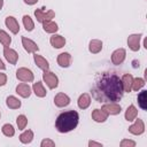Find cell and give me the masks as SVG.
I'll return each instance as SVG.
<instances>
[{
    "label": "cell",
    "mask_w": 147,
    "mask_h": 147,
    "mask_svg": "<svg viewBox=\"0 0 147 147\" xmlns=\"http://www.w3.org/2000/svg\"><path fill=\"white\" fill-rule=\"evenodd\" d=\"M92 96L98 102H118L124 94L119 76L113 71L99 75L92 87Z\"/></svg>",
    "instance_id": "1"
},
{
    "label": "cell",
    "mask_w": 147,
    "mask_h": 147,
    "mask_svg": "<svg viewBox=\"0 0 147 147\" xmlns=\"http://www.w3.org/2000/svg\"><path fill=\"white\" fill-rule=\"evenodd\" d=\"M79 123V115L76 110H68L61 113L55 119V129L60 133H68L77 127Z\"/></svg>",
    "instance_id": "2"
},
{
    "label": "cell",
    "mask_w": 147,
    "mask_h": 147,
    "mask_svg": "<svg viewBox=\"0 0 147 147\" xmlns=\"http://www.w3.org/2000/svg\"><path fill=\"white\" fill-rule=\"evenodd\" d=\"M42 80H44V83H46V85L51 90H54V88H56L59 86V78H57V76L54 72L49 71V70H45L42 72Z\"/></svg>",
    "instance_id": "3"
},
{
    "label": "cell",
    "mask_w": 147,
    "mask_h": 147,
    "mask_svg": "<svg viewBox=\"0 0 147 147\" xmlns=\"http://www.w3.org/2000/svg\"><path fill=\"white\" fill-rule=\"evenodd\" d=\"M16 78L18 80L23 82V83H31L34 79V75H33V72L30 69H28L25 67H22V68H18L17 69V71H16Z\"/></svg>",
    "instance_id": "4"
},
{
    "label": "cell",
    "mask_w": 147,
    "mask_h": 147,
    "mask_svg": "<svg viewBox=\"0 0 147 147\" xmlns=\"http://www.w3.org/2000/svg\"><path fill=\"white\" fill-rule=\"evenodd\" d=\"M34 16L38 22L44 23L47 21H52V18L55 17V13L49 9V10H44V8H38L34 10Z\"/></svg>",
    "instance_id": "5"
},
{
    "label": "cell",
    "mask_w": 147,
    "mask_h": 147,
    "mask_svg": "<svg viewBox=\"0 0 147 147\" xmlns=\"http://www.w3.org/2000/svg\"><path fill=\"white\" fill-rule=\"evenodd\" d=\"M101 110H103L108 116L109 115H118L122 111V107L117 102H106L102 105Z\"/></svg>",
    "instance_id": "6"
},
{
    "label": "cell",
    "mask_w": 147,
    "mask_h": 147,
    "mask_svg": "<svg viewBox=\"0 0 147 147\" xmlns=\"http://www.w3.org/2000/svg\"><path fill=\"white\" fill-rule=\"evenodd\" d=\"M140 39H141V33H133L127 37V46L131 51L138 52L140 49Z\"/></svg>",
    "instance_id": "7"
},
{
    "label": "cell",
    "mask_w": 147,
    "mask_h": 147,
    "mask_svg": "<svg viewBox=\"0 0 147 147\" xmlns=\"http://www.w3.org/2000/svg\"><path fill=\"white\" fill-rule=\"evenodd\" d=\"M129 132L131 134H133V136H140V134H142L145 132V123H144V121L140 119V118H138V119L136 118L134 119V123L129 126Z\"/></svg>",
    "instance_id": "8"
},
{
    "label": "cell",
    "mask_w": 147,
    "mask_h": 147,
    "mask_svg": "<svg viewBox=\"0 0 147 147\" xmlns=\"http://www.w3.org/2000/svg\"><path fill=\"white\" fill-rule=\"evenodd\" d=\"M126 56V51L124 48H117L111 53V63L115 65H119L124 62Z\"/></svg>",
    "instance_id": "9"
},
{
    "label": "cell",
    "mask_w": 147,
    "mask_h": 147,
    "mask_svg": "<svg viewBox=\"0 0 147 147\" xmlns=\"http://www.w3.org/2000/svg\"><path fill=\"white\" fill-rule=\"evenodd\" d=\"M3 55H5V59L10 64H16L17 61H18V54H17V52L15 49L10 48L9 46L3 47Z\"/></svg>",
    "instance_id": "10"
},
{
    "label": "cell",
    "mask_w": 147,
    "mask_h": 147,
    "mask_svg": "<svg viewBox=\"0 0 147 147\" xmlns=\"http://www.w3.org/2000/svg\"><path fill=\"white\" fill-rule=\"evenodd\" d=\"M5 24L6 26L9 29V31L14 34H17L20 32V24L17 22V20L14 16H7L5 20Z\"/></svg>",
    "instance_id": "11"
},
{
    "label": "cell",
    "mask_w": 147,
    "mask_h": 147,
    "mask_svg": "<svg viewBox=\"0 0 147 147\" xmlns=\"http://www.w3.org/2000/svg\"><path fill=\"white\" fill-rule=\"evenodd\" d=\"M54 103L56 107L59 108H63V107H67L69 103H70V98L65 94V93H57L55 96H54Z\"/></svg>",
    "instance_id": "12"
},
{
    "label": "cell",
    "mask_w": 147,
    "mask_h": 147,
    "mask_svg": "<svg viewBox=\"0 0 147 147\" xmlns=\"http://www.w3.org/2000/svg\"><path fill=\"white\" fill-rule=\"evenodd\" d=\"M22 46L24 47V49L28 53H37L39 51L38 45L33 40H31L26 37H22Z\"/></svg>",
    "instance_id": "13"
},
{
    "label": "cell",
    "mask_w": 147,
    "mask_h": 147,
    "mask_svg": "<svg viewBox=\"0 0 147 147\" xmlns=\"http://www.w3.org/2000/svg\"><path fill=\"white\" fill-rule=\"evenodd\" d=\"M56 62L61 68H68L71 64V55L68 52H63L57 55Z\"/></svg>",
    "instance_id": "14"
},
{
    "label": "cell",
    "mask_w": 147,
    "mask_h": 147,
    "mask_svg": "<svg viewBox=\"0 0 147 147\" xmlns=\"http://www.w3.org/2000/svg\"><path fill=\"white\" fill-rule=\"evenodd\" d=\"M16 93L22 96V98H29L32 93V88L29 86V84L26 83H20L17 86H16Z\"/></svg>",
    "instance_id": "15"
},
{
    "label": "cell",
    "mask_w": 147,
    "mask_h": 147,
    "mask_svg": "<svg viewBox=\"0 0 147 147\" xmlns=\"http://www.w3.org/2000/svg\"><path fill=\"white\" fill-rule=\"evenodd\" d=\"M49 42L54 48H62L65 45V38L62 37L61 34H56L54 33L51 38H49Z\"/></svg>",
    "instance_id": "16"
},
{
    "label": "cell",
    "mask_w": 147,
    "mask_h": 147,
    "mask_svg": "<svg viewBox=\"0 0 147 147\" xmlns=\"http://www.w3.org/2000/svg\"><path fill=\"white\" fill-rule=\"evenodd\" d=\"M121 82H122V86H123V90L124 92L129 93L131 92V87H132V82H133V77L131 74H124L121 78Z\"/></svg>",
    "instance_id": "17"
},
{
    "label": "cell",
    "mask_w": 147,
    "mask_h": 147,
    "mask_svg": "<svg viewBox=\"0 0 147 147\" xmlns=\"http://www.w3.org/2000/svg\"><path fill=\"white\" fill-rule=\"evenodd\" d=\"M33 60H34V63L37 64V67L40 68L41 70H44V71H45V70H49V63H48V61H47L44 56L38 55L37 53H34Z\"/></svg>",
    "instance_id": "18"
},
{
    "label": "cell",
    "mask_w": 147,
    "mask_h": 147,
    "mask_svg": "<svg viewBox=\"0 0 147 147\" xmlns=\"http://www.w3.org/2000/svg\"><path fill=\"white\" fill-rule=\"evenodd\" d=\"M77 105H78V107L80 108V109H86V108H88L90 107V105H91V95L88 94V93H83V94H80L79 95V98H78V100H77Z\"/></svg>",
    "instance_id": "19"
},
{
    "label": "cell",
    "mask_w": 147,
    "mask_h": 147,
    "mask_svg": "<svg viewBox=\"0 0 147 147\" xmlns=\"http://www.w3.org/2000/svg\"><path fill=\"white\" fill-rule=\"evenodd\" d=\"M92 119L94 121V122H96V123H103V122H106L107 121V118H108V115L103 111V110H101V109H94L93 111H92Z\"/></svg>",
    "instance_id": "20"
},
{
    "label": "cell",
    "mask_w": 147,
    "mask_h": 147,
    "mask_svg": "<svg viewBox=\"0 0 147 147\" xmlns=\"http://www.w3.org/2000/svg\"><path fill=\"white\" fill-rule=\"evenodd\" d=\"M88 51L92 54H98L102 51V41L99 39H92L88 44Z\"/></svg>",
    "instance_id": "21"
},
{
    "label": "cell",
    "mask_w": 147,
    "mask_h": 147,
    "mask_svg": "<svg viewBox=\"0 0 147 147\" xmlns=\"http://www.w3.org/2000/svg\"><path fill=\"white\" fill-rule=\"evenodd\" d=\"M32 92L38 96V98H44L46 96L47 92L44 87V84L41 82H37V83H33L32 85Z\"/></svg>",
    "instance_id": "22"
},
{
    "label": "cell",
    "mask_w": 147,
    "mask_h": 147,
    "mask_svg": "<svg viewBox=\"0 0 147 147\" xmlns=\"http://www.w3.org/2000/svg\"><path fill=\"white\" fill-rule=\"evenodd\" d=\"M138 116V109L134 107V105H130L127 107V109L125 110V114H124V117L127 122H132L137 118Z\"/></svg>",
    "instance_id": "23"
},
{
    "label": "cell",
    "mask_w": 147,
    "mask_h": 147,
    "mask_svg": "<svg viewBox=\"0 0 147 147\" xmlns=\"http://www.w3.org/2000/svg\"><path fill=\"white\" fill-rule=\"evenodd\" d=\"M6 105H7V107H8L9 109H18V108L22 106V102H21V100L17 99L16 96L9 95V96H7V99H6Z\"/></svg>",
    "instance_id": "24"
},
{
    "label": "cell",
    "mask_w": 147,
    "mask_h": 147,
    "mask_svg": "<svg viewBox=\"0 0 147 147\" xmlns=\"http://www.w3.org/2000/svg\"><path fill=\"white\" fill-rule=\"evenodd\" d=\"M42 29L47 33H56V31L59 30V25L53 21H47L42 23Z\"/></svg>",
    "instance_id": "25"
},
{
    "label": "cell",
    "mask_w": 147,
    "mask_h": 147,
    "mask_svg": "<svg viewBox=\"0 0 147 147\" xmlns=\"http://www.w3.org/2000/svg\"><path fill=\"white\" fill-rule=\"evenodd\" d=\"M137 100H138V105H139V107H140L141 109L146 110V109H147V91L142 90V91L138 94Z\"/></svg>",
    "instance_id": "26"
},
{
    "label": "cell",
    "mask_w": 147,
    "mask_h": 147,
    "mask_svg": "<svg viewBox=\"0 0 147 147\" xmlns=\"http://www.w3.org/2000/svg\"><path fill=\"white\" fill-rule=\"evenodd\" d=\"M33 140V132L31 130H25L23 133L20 134V141L22 144H30Z\"/></svg>",
    "instance_id": "27"
},
{
    "label": "cell",
    "mask_w": 147,
    "mask_h": 147,
    "mask_svg": "<svg viewBox=\"0 0 147 147\" xmlns=\"http://www.w3.org/2000/svg\"><path fill=\"white\" fill-rule=\"evenodd\" d=\"M22 21H23V25H24V28H25L26 31L30 32V31H32L34 29V22L32 21V18L29 15H24L23 18H22Z\"/></svg>",
    "instance_id": "28"
},
{
    "label": "cell",
    "mask_w": 147,
    "mask_h": 147,
    "mask_svg": "<svg viewBox=\"0 0 147 147\" xmlns=\"http://www.w3.org/2000/svg\"><path fill=\"white\" fill-rule=\"evenodd\" d=\"M1 131H2L3 136L9 137V138H10V137H14V134H15V129H14V126H13L11 124H9V123L3 124L2 127H1Z\"/></svg>",
    "instance_id": "29"
},
{
    "label": "cell",
    "mask_w": 147,
    "mask_h": 147,
    "mask_svg": "<svg viewBox=\"0 0 147 147\" xmlns=\"http://www.w3.org/2000/svg\"><path fill=\"white\" fill-rule=\"evenodd\" d=\"M0 42L3 45V47L9 46L11 44V37L5 30H0Z\"/></svg>",
    "instance_id": "30"
},
{
    "label": "cell",
    "mask_w": 147,
    "mask_h": 147,
    "mask_svg": "<svg viewBox=\"0 0 147 147\" xmlns=\"http://www.w3.org/2000/svg\"><path fill=\"white\" fill-rule=\"evenodd\" d=\"M145 79L144 78H140V77H137V78H133V82H132V87L131 90L133 91H139L140 88H142L145 86Z\"/></svg>",
    "instance_id": "31"
},
{
    "label": "cell",
    "mask_w": 147,
    "mask_h": 147,
    "mask_svg": "<svg viewBox=\"0 0 147 147\" xmlns=\"http://www.w3.org/2000/svg\"><path fill=\"white\" fill-rule=\"evenodd\" d=\"M16 124L18 130H24L28 125V117L25 115H18L16 118Z\"/></svg>",
    "instance_id": "32"
},
{
    "label": "cell",
    "mask_w": 147,
    "mask_h": 147,
    "mask_svg": "<svg viewBox=\"0 0 147 147\" xmlns=\"http://www.w3.org/2000/svg\"><path fill=\"white\" fill-rule=\"evenodd\" d=\"M121 147H134L137 144H136V141H133V140H130V139H123L122 141H121Z\"/></svg>",
    "instance_id": "33"
},
{
    "label": "cell",
    "mask_w": 147,
    "mask_h": 147,
    "mask_svg": "<svg viewBox=\"0 0 147 147\" xmlns=\"http://www.w3.org/2000/svg\"><path fill=\"white\" fill-rule=\"evenodd\" d=\"M40 146H41V147H54V146H55V142H54L53 140H51V139L46 138V139L41 140Z\"/></svg>",
    "instance_id": "34"
},
{
    "label": "cell",
    "mask_w": 147,
    "mask_h": 147,
    "mask_svg": "<svg viewBox=\"0 0 147 147\" xmlns=\"http://www.w3.org/2000/svg\"><path fill=\"white\" fill-rule=\"evenodd\" d=\"M6 83H7V75L3 72H0V86L6 85Z\"/></svg>",
    "instance_id": "35"
},
{
    "label": "cell",
    "mask_w": 147,
    "mask_h": 147,
    "mask_svg": "<svg viewBox=\"0 0 147 147\" xmlns=\"http://www.w3.org/2000/svg\"><path fill=\"white\" fill-rule=\"evenodd\" d=\"M93 146L102 147V144H101V142H96V141H94V140H90V141H88V147H93Z\"/></svg>",
    "instance_id": "36"
},
{
    "label": "cell",
    "mask_w": 147,
    "mask_h": 147,
    "mask_svg": "<svg viewBox=\"0 0 147 147\" xmlns=\"http://www.w3.org/2000/svg\"><path fill=\"white\" fill-rule=\"evenodd\" d=\"M23 1H24V3H26L29 6H32V5H34V3L38 2V0H23Z\"/></svg>",
    "instance_id": "37"
},
{
    "label": "cell",
    "mask_w": 147,
    "mask_h": 147,
    "mask_svg": "<svg viewBox=\"0 0 147 147\" xmlns=\"http://www.w3.org/2000/svg\"><path fill=\"white\" fill-rule=\"evenodd\" d=\"M6 69V65H5V63L2 62V60L0 59V70H5Z\"/></svg>",
    "instance_id": "38"
},
{
    "label": "cell",
    "mask_w": 147,
    "mask_h": 147,
    "mask_svg": "<svg viewBox=\"0 0 147 147\" xmlns=\"http://www.w3.org/2000/svg\"><path fill=\"white\" fill-rule=\"evenodd\" d=\"M2 7H3V0H0V10L2 9Z\"/></svg>",
    "instance_id": "39"
},
{
    "label": "cell",
    "mask_w": 147,
    "mask_h": 147,
    "mask_svg": "<svg viewBox=\"0 0 147 147\" xmlns=\"http://www.w3.org/2000/svg\"><path fill=\"white\" fill-rule=\"evenodd\" d=\"M0 117H1V113H0Z\"/></svg>",
    "instance_id": "40"
}]
</instances>
